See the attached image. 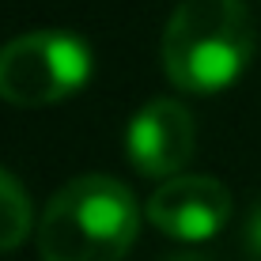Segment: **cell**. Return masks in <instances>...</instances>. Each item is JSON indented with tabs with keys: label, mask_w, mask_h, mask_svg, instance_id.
Segmentation results:
<instances>
[{
	"label": "cell",
	"mask_w": 261,
	"mask_h": 261,
	"mask_svg": "<svg viewBox=\"0 0 261 261\" xmlns=\"http://www.w3.org/2000/svg\"><path fill=\"white\" fill-rule=\"evenodd\" d=\"M137 231L140 212L129 186L110 174H80L49 197L38 254L42 261H121Z\"/></svg>",
	"instance_id": "6da1fadb"
},
{
	"label": "cell",
	"mask_w": 261,
	"mask_h": 261,
	"mask_svg": "<svg viewBox=\"0 0 261 261\" xmlns=\"http://www.w3.org/2000/svg\"><path fill=\"white\" fill-rule=\"evenodd\" d=\"M246 0H182L163 31V68L182 91H220L254 57Z\"/></svg>",
	"instance_id": "7a4b0ae2"
},
{
	"label": "cell",
	"mask_w": 261,
	"mask_h": 261,
	"mask_svg": "<svg viewBox=\"0 0 261 261\" xmlns=\"http://www.w3.org/2000/svg\"><path fill=\"white\" fill-rule=\"evenodd\" d=\"M91 49L68 31H31L0 46V98L23 110L53 106L87 84Z\"/></svg>",
	"instance_id": "3957f363"
},
{
	"label": "cell",
	"mask_w": 261,
	"mask_h": 261,
	"mask_svg": "<svg viewBox=\"0 0 261 261\" xmlns=\"http://www.w3.org/2000/svg\"><path fill=\"white\" fill-rule=\"evenodd\" d=\"M197 148V121L190 106L178 98H151L140 106L125 133V151L133 167L148 178H178V170L193 159Z\"/></svg>",
	"instance_id": "277c9868"
},
{
	"label": "cell",
	"mask_w": 261,
	"mask_h": 261,
	"mask_svg": "<svg viewBox=\"0 0 261 261\" xmlns=\"http://www.w3.org/2000/svg\"><path fill=\"white\" fill-rule=\"evenodd\" d=\"M231 216V193L208 174H178L163 182L148 201V220L163 235L182 242L212 239Z\"/></svg>",
	"instance_id": "5b68a950"
},
{
	"label": "cell",
	"mask_w": 261,
	"mask_h": 261,
	"mask_svg": "<svg viewBox=\"0 0 261 261\" xmlns=\"http://www.w3.org/2000/svg\"><path fill=\"white\" fill-rule=\"evenodd\" d=\"M31 231V197L23 182L0 167V254L19 246Z\"/></svg>",
	"instance_id": "8992f818"
},
{
	"label": "cell",
	"mask_w": 261,
	"mask_h": 261,
	"mask_svg": "<svg viewBox=\"0 0 261 261\" xmlns=\"http://www.w3.org/2000/svg\"><path fill=\"white\" fill-rule=\"evenodd\" d=\"M246 250L261 261V201L254 204V212H250V220H246Z\"/></svg>",
	"instance_id": "52a82bcc"
},
{
	"label": "cell",
	"mask_w": 261,
	"mask_h": 261,
	"mask_svg": "<svg viewBox=\"0 0 261 261\" xmlns=\"http://www.w3.org/2000/svg\"><path fill=\"white\" fill-rule=\"evenodd\" d=\"M163 261H208L204 254H167Z\"/></svg>",
	"instance_id": "ba28073f"
}]
</instances>
